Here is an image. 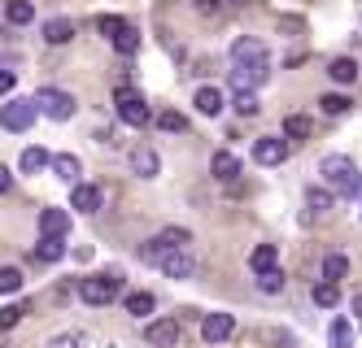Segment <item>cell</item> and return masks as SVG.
Wrapping results in <instances>:
<instances>
[{
    "label": "cell",
    "mask_w": 362,
    "mask_h": 348,
    "mask_svg": "<svg viewBox=\"0 0 362 348\" xmlns=\"http://www.w3.org/2000/svg\"><path fill=\"white\" fill-rule=\"evenodd\" d=\"M319 174H323V183L332 187V192H341V196H358V192H362V174H358V166H354V157H345V152L323 157V162H319Z\"/></svg>",
    "instance_id": "1"
},
{
    "label": "cell",
    "mask_w": 362,
    "mask_h": 348,
    "mask_svg": "<svg viewBox=\"0 0 362 348\" xmlns=\"http://www.w3.org/2000/svg\"><path fill=\"white\" fill-rule=\"evenodd\" d=\"M31 100H35L40 118H53V122H70L74 109H79V100H74L70 92H62V88H40Z\"/></svg>",
    "instance_id": "2"
},
{
    "label": "cell",
    "mask_w": 362,
    "mask_h": 348,
    "mask_svg": "<svg viewBox=\"0 0 362 348\" xmlns=\"http://www.w3.org/2000/svg\"><path fill=\"white\" fill-rule=\"evenodd\" d=\"M114 109H118V118H122L127 126H136V131L153 122V114H148V100H144L136 88H118V92H114Z\"/></svg>",
    "instance_id": "3"
},
{
    "label": "cell",
    "mask_w": 362,
    "mask_h": 348,
    "mask_svg": "<svg viewBox=\"0 0 362 348\" xmlns=\"http://www.w3.org/2000/svg\"><path fill=\"white\" fill-rule=\"evenodd\" d=\"M35 118H40V109H35V100H27V96L0 104V126L13 131V136H27V131L35 126Z\"/></svg>",
    "instance_id": "4"
},
{
    "label": "cell",
    "mask_w": 362,
    "mask_h": 348,
    "mask_svg": "<svg viewBox=\"0 0 362 348\" xmlns=\"http://www.w3.org/2000/svg\"><path fill=\"white\" fill-rule=\"evenodd\" d=\"M231 66H271L267 44L253 40V35H240L236 44H231Z\"/></svg>",
    "instance_id": "5"
},
{
    "label": "cell",
    "mask_w": 362,
    "mask_h": 348,
    "mask_svg": "<svg viewBox=\"0 0 362 348\" xmlns=\"http://www.w3.org/2000/svg\"><path fill=\"white\" fill-rule=\"evenodd\" d=\"M79 296L88 305H110L118 296V279L114 275H100V279H79Z\"/></svg>",
    "instance_id": "6"
},
{
    "label": "cell",
    "mask_w": 362,
    "mask_h": 348,
    "mask_svg": "<svg viewBox=\"0 0 362 348\" xmlns=\"http://www.w3.org/2000/svg\"><path fill=\"white\" fill-rule=\"evenodd\" d=\"M231 331H236V318L231 313H205L201 318V340L205 344H223V340H231Z\"/></svg>",
    "instance_id": "7"
},
{
    "label": "cell",
    "mask_w": 362,
    "mask_h": 348,
    "mask_svg": "<svg viewBox=\"0 0 362 348\" xmlns=\"http://www.w3.org/2000/svg\"><path fill=\"white\" fill-rule=\"evenodd\" d=\"M158 265H162V275H166V279H192V275H197V261H192L188 248H170Z\"/></svg>",
    "instance_id": "8"
},
{
    "label": "cell",
    "mask_w": 362,
    "mask_h": 348,
    "mask_svg": "<svg viewBox=\"0 0 362 348\" xmlns=\"http://www.w3.org/2000/svg\"><path fill=\"white\" fill-rule=\"evenodd\" d=\"M284 157H288V140H279V136H262L253 144V162L257 166H279Z\"/></svg>",
    "instance_id": "9"
},
{
    "label": "cell",
    "mask_w": 362,
    "mask_h": 348,
    "mask_svg": "<svg viewBox=\"0 0 362 348\" xmlns=\"http://www.w3.org/2000/svg\"><path fill=\"white\" fill-rule=\"evenodd\" d=\"M267 74H271V66H231V88L236 92H257L267 83Z\"/></svg>",
    "instance_id": "10"
},
{
    "label": "cell",
    "mask_w": 362,
    "mask_h": 348,
    "mask_svg": "<svg viewBox=\"0 0 362 348\" xmlns=\"http://www.w3.org/2000/svg\"><path fill=\"white\" fill-rule=\"evenodd\" d=\"M144 340H148L153 348H175V344H179V323H175V318L148 323V327H144Z\"/></svg>",
    "instance_id": "11"
},
{
    "label": "cell",
    "mask_w": 362,
    "mask_h": 348,
    "mask_svg": "<svg viewBox=\"0 0 362 348\" xmlns=\"http://www.w3.org/2000/svg\"><path fill=\"white\" fill-rule=\"evenodd\" d=\"M210 174H214L218 183H236V179H240V157L227 152V148H218V152L210 157Z\"/></svg>",
    "instance_id": "12"
},
{
    "label": "cell",
    "mask_w": 362,
    "mask_h": 348,
    "mask_svg": "<svg viewBox=\"0 0 362 348\" xmlns=\"http://www.w3.org/2000/svg\"><path fill=\"white\" fill-rule=\"evenodd\" d=\"M66 257V235H40V244H35V261L40 265H53Z\"/></svg>",
    "instance_id": "13"
},
{
    "label": "cell",
    "mask_w": 362,
    "mask_h": 348,
    "mask_svg": "<svg viewBox=\"0 0 362 348\" xmlns=\"http://www.w3.org/2000/svg\"><path fill=\"white\" fill-rule=\"evenodd\" d=\"M132 170H136L140 179H158V170H162V162H158V152H153L148 144L132 148Z\"/></svg>",
    "instance_id": "14"
},
{
    "label": "cell",
    "mask_w": 362,
    "mask_h": 348,
    "mask_svg": "<svg viewBox=\"0 0 362 348\" xmlns=\"http://www.w3.org/2000/svg\"><path fill=\"white\" fill-rule=\"evenodd\" d=\"M70 209H79V213H96V209H100V187H92V183H74V192H70Z\"/></svg>",
    "instance_id": "15"
},
{
    "label": "cell",
    "mask_w": 362,
    "mask_h": 348,
    "mask_svg": "<svg viewBox=\"0 0 362 348\" xmlns=\"http://www.w3.org/2000/svg\"><path fill=\"white\" fill-rule=\"evenodd\" d=\"M48 166H53V174H57L62 183H70V187L79 183V170H83V166H79V157H70V152H57V157H48Z\"/></svg>",
    "instance_id": "16"
},
{
    "label": "cell",
    "mask_w": 362,
    "mask_h": 348,
    "mask_svg": "<svg viewBox=\"0 0 362 348\" xmlns=\"http://www.w3.org/2000/svg\"><path fill=\"white\" fill-rule=\"evenodd\" d=\"M66 231H70L66 209H40V235H66Z\"/></svg>",
    "instance_id": "17"
},
{
    "label": "cell",
    "mask_w": 362,
    "mask_h": 348,
    "mask_svg": "<svg viewBox=\"0 0 362 348\" xmlns=\"http://www.w3.org/2000/svg\"><path fill=\"white\" fill-rule=\"evenodd\" d=\"M310 296H315L319 309H336V305H341V283L323 279V283H315V292H310Z\"/></svg>",
    "instance_id": "18"
},
{
    "label": "cell",
    "mask_w": 362,
    "mask_h": 348,
    "mask_svg": "<svg viewBox=\"0 0 362 348\" xmlns=\"http://www.w3.org/2000/svg\"><path fill=\"white\" fill-rule=\"evenodd\" d=\"M197 109L205 118H218L223 114V92L218 88H197Z\"/></svg>",
    "instance_id": "19"
},
{
    "label": "cell",
    "mask_w": 362,
    "mask_h": 348,
    "mask_svg": "<svg viewBox=\"0 0 362 348\" xmlns=\"http://www.w3.org/2000/svg\"><path fill=\"white\" fill-rule=\"evenodd\" d=\"M44 40H48V44H70V40H74V22H70V18L44 22Z\"/></svg>",
    "instance_id": "20"
},
{
    "label": "cell",
    "mask_w": 362,
    "mask_h": 348,
    "mask_svg": "<svg viewBox=\"0 0 362 348\" xmlns=\"http://www.w3.org/2000/svg\"><path fill=\"white\" fill-rule=\"evenodd\" d=\"M327 74H332V83H341V88H349L354 78H358V61H354V57H336V61L327 66Z\"/></svg>",
    "instance_id": "21"
},
{
    "label": "cell",
    "mask_w": 362,
    "mask_h": 348,
    "mask_svg": "<svg viewBox=\"0 0 362 348\" xmlns=\"http://www.w3.org/2000/svg\"><path fill=\"white\" fill-rule=\"evenodd\" d=\"M310 131H315V122H310L305 114H288V118H284V140H310Z\"/></svg>",
    "instance_id": "22"
},
{
    "label": "cell",
    "mask_w": 362,
    "mask_h": 348,
    "mask_svg": "<svg viewBox=\"0 0 362 348\" xmlns=\"http://www.w3.org/2000/svg\"><path fill=\"white\" fill-rule=\"evenodd\" d=\"M327 340H332V348H354V327H349V318H332Z\"/></svg>",
    "instance_id": "23"
},
{
    "label": "cell",
    "mask_w": 362,
    "mask_h": 348,
    "mask_svg": "<svg viewBox=\"0 0 362 348\" xmlns=\"http://www.w3.org/2000/svg\"><path fill=\"white\" fill-rule=\"evenodd\" d=\"M48 166V152L44 148H22V157H18V170L22 174H40Z\"/></svg>",
    "instance_id": "24"
},
{
    "label": "cell",
    "mask_w": 362,
    "mask_h": 348,
    "mask_svg": "<svg viewBox=\"0 0 362 348\" xmlns=\"http://www.w3.org/2000/svg\"><path fill=\"white\" fill-rule=\"evenodd\" d=\"M345 275H349V257H341V253H327V257H323V279L341 283Z\"/></svg>",
    "instance_id": "25"
},
{
    "label": "cell",
    "mask_w": 362,
    "mask_h": 348,
    "mask_svg": "<svg viewBox=\"0 0 362 348\" xmlns=\"http://www.w3.org/2000/svg\"><path fill=\"white\" fill-rule=\"evenodd\" d=\"M5 18H9L13 26H27V22H35V5H31V0H9Z\"/></svg>",
    "instance_id": "26"
},
{
    "label": "cell",
    "mask_w": 362,
    "mask_h": 348,
    "mask_svg": "<svg viewBox=\"0 0 362 348\" xmlns=\"http://www.w3.org/2000/svg\"><path fill=\"white\" fill-rule=\"evenodd\" d=\"M275 261H279V248H275V244H257V248L249 253V265H253V270H271Z\"/></svg>",
    "instance_id": "27"
},
{
    "label": "cell",
    "mask_w": 362,
    "mask_h": 348,
    "mask_svg": "<svg viewBox=\"0 0 362 348\" xmlns=\"http://www.w3.org/2000/svg\"><path fill=\"white\" fill-rule=\"evenodd\" d=\"M153 305H158V301H153V292H132V296H127V313H132V318H148Z\"/></svg>",
    "instance_id": "28"
},
{
    "label": "cell",
    "mask_w": 362,
    "mask_h": 348,
    "mask_svg": "<svg viewBox=\"0 0 362 348\" xmlns=\"http://www.w3.org/2000/svg\"><path fill=\"white\" fill-rule=\"evenodd\" d=\"M27 313H31V305H27V301H18V305H5V309H0V331H13V327H18V323H22Z\"/></svg>",
    "instance_id": "29"
},
{
    "label": "cell",
    "mask_w": 362,
    "mask_h": 348,
    "mask_svg": "<svg viewBox=\"0 0 362 348\" xmlns=\"http://www.w3.org/2000/svg\"><path fill=\"white\" fill-rule=\"evenodd\" d=\"M22 292V270L18 265H0V296H13Z\"/></svg>",
    "instance_id": "30"
},
{
    "label": "cell",
    "mask_w": 362,
    "mask_h": 348,
    "mask_svg": "<svg viewBox=\"0 0 362 348\" xmlns=\"http://www.w3.org/2000/svg\"><path fill=\"white\" fill-rule=\"evenodd\" d=\"M114 48L122 52V57H132V52L140 48V35H136V26H132V22H127V26H122V31L114 35Z\"/></svg>",
    "instance_id": "31"
},
{
    "label": "cell",
    "mask_w": 362,
    "mask_h": 348,
    "mask_svg": "<svg viewBox=\"0 0 362 348\" xmlns=\"http://www.w3.org/2000/svg\"><path fill=\"white\" fill-rule=\"evenodd\" d=\"M158 126L170 131V136H184V131H188V118H184V114H175V109H166V114L158 118Z\"/></svg>",
    "instance_id": "32"
},
{
    "label": "cell",
    "mask_w": 362,
    "mask_h": 348,
    "mask_svg": "<svg viewBox=\"0 0 362 348\" xmlns=\"http://www.w3.org/2000/svg\"><path fill=\"white\" fill-rule=\"evenodd\" d=\"M319 109H323L327 118H341V114L349 109V100H345L341 92H332V96H323V100H319Z\"/></svg>",
    "instance_id": "33"
},
{
    "label": "cell",
    "mask_w": 362,
    "mask_h": 348,
    "mask_svg": "<svg viewBox=\"0 0 362 348\" xmlns=\"http://www.w3.org/2000/svg\"><path fill=\"white\" fill-rule=\"evenodd\" d=\"M257 287H262V292H271V296H275V292H284V275L275 270V265H271V270H257Z\"/></svg>",
    "instance_id": "34"
},
{
    "label": "cell",
    "mask_w": 362,
    "mask_h": 348,
    "mask_svg": "<svg viewBox=\"0 0 362 348\" xmlns=\"http://www.w3.org/2000/svg\"><path fill=\"white\" fill-rule=\"evenodd\" d=\"M122 26H127V18H118V13H100V18H96V31H100V35H110V40L122 31Z\"/></svg>",
    "instance_id": "35"
},
{
    "label": "cell",
    "mask_w": 362,
    "mask_h": 348,
    "mask_svg": "<svg viewBox=\"0 0 362 348\" xmlns=\"http://www.w3.org/2000/svg\"><path fill=\"white\" fill-rule=\"evenodd\" d=\"M158 239H162V244H166V248H188V239H192V235H188L184 227H166V231H162Z\"/></svg>",
    "instance_id": "36"
},
{
    "label": "cell",
    "mask_w": 362,
    "mask_h": 348,
    "mask_svg": "<svg viewBox=\"0 0 362 348\" xmlns=\"http://www.w3.org/2000/svg\"><path fill=\"white\" fill-rule=\"evenodd\" d=\"M262 104H257V92H236V114L240 118H253Z\"/></svg>",
    "instance_id": "37"
},
{
    "label": "cell",
    "mask_w": 362,
    "mask_h": 348,
    "mask_svg": "<svg viewBox=\"0 0 362 348\" xmlns=\"http://www.w3.org/2000/svg\"><path fill=\"white\" fill-rule=\"evenodd\" d=\"M166 253H170V248H166V244H162V239H158V235H153V239H148V244H144V248H140V257H144V261H148V265H158V261H162V257H166Z\"/></svg>",
    "instance_id": "38"
},
{
    "label": "cell",
    "mask_w": 362,
    "mask_h": 348,
    "mask_svg": "<svg viewBox=\"0 0 362 348\" xmlns=\"http://www.w3.org/2000/svg\"><path fill=\"white\" fill-rule=\"evenodd\" d=\"M305 200H310V209H332V192H327V187H310V192H305Z\"/></svg>",
    "instance_id": "39"
},
{
    "label": "cell",
    "mask_w": 362,
    "mask_h": 348,
    "mask_svg": "<svg viewBox=\"0 0 362 348\" xmlns=\"http://www.w3.org/2000/svg\"><path fill=\"white\" fill-rule=\"evenodd\" d=\"M192 5H197L201 18H218L223 13V0H192Z\"/></svg>",
    "instance_id": "40"
},
{
    "label": "cell",
    "mask_w": 362,
    "mask_h": 348,
    "mask_svg": "<svg viewBox=\"0 0 362 348\" xmlns=\"http://www.w3.org/2000/svg\"><path fill=\"white\" fill-rule=\"evenodd\" d=\"M79 344H83V335H74V331H70V335H57L48 348H79Z\"/></svg>",
    "instance_id": "41"
},
{
    "label": "cell",
    "mask_w": 362,
    "mask_h": 348,
    "mask_svg": "<svg viewBox=\"0 0 362 348\" xmlns=\"http://www.w3.org/2000/svg\"><path fill=\"white\" fill-rule=\"evenodd\" d=\"M13 83H18V74H13V70H0V96L13 92Z\"/></svg>",
    "instance_id": "42"
},
{
    "label": "cell",
    "mask_w": 362,
    "mask_h": 348,
    "mask_svg": "<svg viewBox=\"0 0 362 348\" xmlns=\"http://www.w3.org/2000/svg\"><path fill=\"white\" fill-rule=\"evenodd\" d=\"M5 192H13V174L0 166V196H5Z\"/></svg>",
    "instance_id": "43"
},
{
    "label": "cell",
    "mask_w": 362,
    "mask_h": 348,
    "mask_svg": "<svg viewBox=\"0 0 362 348\" xmlns=\"http://www.w3.org/2000/svg\"><path fill=\"white\" fill-rule=\"evenodd\" d=\"M354 313L362 318V292H358V296H354Z\"/></svg>",
    "instance_id": "44"
}]
</instances>
